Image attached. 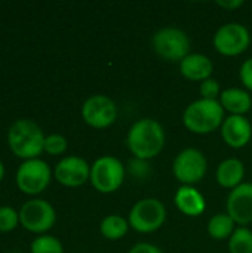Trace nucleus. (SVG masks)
Instances as JSON below:
<instances>
[{
  "label": "nucleus",
  "instance_id": "obj_1",
  "mask_svg": "<svg viewBox=\"0 0 252 253\" xmlns=\"http://www.w3.org/2000/svg\"><path fill=\"white\" fill-rule=\"evenodd\" d=\"M166 142L163 126L151 119L144 117L132 123L126 133V147L135 159L151 160L157 157Z\"/></svg>",
  "mask_w": 252,
  "mask_h": 253
},
{
  "label": "nucleus",
  "instance_id": "obj_2",
  "mask_svg": "<svg viewBox=\"0 0 252 253\" xmlns=\"http://www.w3.org/2000/svg\"><path fill=\"white\" fill-rule=\"evenodd\" d=\"M45 138L42 127L28 119L13 122L7 130V144L10 151L24 162L39 159L43 153Z\"/></svg>",
  "mask_w": 252,
  "mask_h": 253
},
{
  "label": "nucleus",
  "instance_id": "obj_3",
  "mask_svg": "<svg viewBox=\"0 0 252 253\" xmlns=\"http://www.w3.org/2000/svg\"><path fill=\"white\" fill-rule=\"evenodd\" d=\"M226 119V111L220 101L196 99L189 104L183 113V125L187 130L196 135H209L221 127Z\"/></svg>",
  "mask_w": 252,
  "mask_h": 253
},
{
  "label": "nucleus",
  "instance_id": "obj_4",
  "mask_svg": "<svg viewBox=\"0 0 252 253\" xmlns=\"http://www.w3.org/2000/svg\"><path fill=\"white\" fill-rule=\"evenodd\" d=\"M190 37L177 27H163L151 36V47L157 56L169 62H181L190 53Z\"/></svg>",
  "mask_w": 252,
  "mask_h": 253
},
{
  "label": "nucleus",
  "instance_id": "obj_5",
  "mask_svg": "<svg viewBox=\"0 0 252 253\" xmlns=\"http://www.w3.org/2000/svg\"><path fill=\"white\" fill-rule=\"evenodd\" d=\"M126 169L114 156H101L91 165V184L101 194L116 193L125 182Z\"/></svg>",
  "mask_w": 252,
  "mask_h": 253
},
{
  "label": "nucleus",
  "instance_id": "obj_6",
  "mask_svg": "<svg viewBox=\"0 0 252 253\" xmlns=\"http://www.w3.org/2000/svg\"><path fill=\"white\" fill-rule=\"evenodd\" d=\"M166 221L165 205L154 197L138 200L129 211L128 222L132 230L141 234H150L162 228Z\"/></svg>",
  "mask_w": 252,
  "mask_h": 253
},
{
  "label": "nucleus",
  "instance_id": "obj_7",
  "mask_svg": "<svg viewBox=\"0 0 252 253\" xmlns=\"http://www.w3.org/2000/svg\"><path fill=\"white\" fill-rule=\"evenodd\" d=\"M208 172V160L205 154L195 147L181 150L172 162V175L183 185L195 187Z\"/></svg>",
  "mask_w": 252,
  "mask_h": 253
},
{
  "label": "nucleus",
  "instance_id": "obj_8",
  "mask_svg": "<svg viewBox=\"0 0 252 253\" xmlns=\"http://www.w3.org/2000/svg\"><path fill=\"white\" fill-rule=\"evenodd\" d=\"M52 179V170L49 165L42 159H31L22 162L16 170V187L27 196H37L43 193Z\"/></svg>",
  "mask_w": 252,
  "mask_h": 253
},
{
  "label": "nucleus",
  "instance_id": "obj_9",
  "mask_svg": "<svg viewBox=\"0 0 252 253\" xmlns=\"http://www.w3.org/2000/svg\"><path fill=\"white\" fill-rule=\"evenodd\" d=\"M212 44L215 50L223 56H239L248 50L251 44V33L244 24L229 22L215 31Z\"/></svg>",
  "mask_w": 252,
  "mask_h": 253
},
{
  "label": "nucleus",
  "instance_id": "obj_10",
  "mask_svg": "<svg viewBox=\"0 0 252 253\" xmlns=\"http://www.w3.org/2000/svg\"><path fill=\"white\" fill-rule=\"evenodd\" d=\"M56 222V212L53 206L43 199H33L19 209V224L30 233L45 234Z\"/></svg>",
  "mask_w": 252,
  "mask_h": 253
},
{
  "label": "nucleus",
  "instance_id": "obj_11",
  "mask_svg": "<svg viewBox=\"0 0 252 253\" xmlns=\"http://www.w3.org/2000/svg\"><path fill=\"white\" fill-rule=\"evenodd\" d=\"M117 105L107 95H92L82 105V119L94 129L110 127L117 120Z\"/></svg>",
  "mask_w": 252,
  "mask_h": 253
},
{
  "label": "nucleus",
  "instance_id": "obj_12",
  "mask_svg": "<svg viewBox=\"0 0 252 253\" xmlns=\"http://www.w3.org/2000/svg\"><path fill=\"white\" fill-rule=\"evenodd\" d=\"M53 175L61 185L76 188L89 181L91 165L82 157L67 156L56 163Z\"/></svg>",
  "mask_w": 252,
  "mask_h": 253
},
{
  "label": "nucleus",
  "instance_id": "obj_13",
  "mask_svg": "<svg viewBox=\"0 0 252 253\" xmlns=\"http://www.w3.org/2000/svg\"><path fill=\"white\" fill-rule=\"evenodd\" d=\"M227 213L239 227L252 222V182H244L227 196Z\"/></svg>",
  "mask_w": 252,
  "mask_h": 253
},
{
  "label": "nucleus",
  "instance_id": "obj_14",
  "mask_svg": "<svg viewBox=\"0 0 252 253\" xmlns=\"http://www.w3.org/2000/svg\"><path fill=\"white\" fill-rule=\"evenodd\" d=\"M224 144L233 150H241L251 142L252 125L245 116H227L220 127Z\"/></svg>",
  "mask_w": 252,
  "mask_h": 253
},
{
  "label": "nucleus",
  "instance_id": "obj_15",
  "mask_svg": "<svg viewBox=\"0 0 252 253\" xmlns=\"http://www.w3.org/2000/svg\"><path fill=\"white\" fill-rule=\"evenodd\" d=\"M180 73L184 79L190 82L202 83L206 79H211L214 73V62L208 55L199 52H190L180 62Z\"/></svg>",
  "mask_w": 252,
  "mask_h": 253
},
{
  "label": "nucleus",
  "instance_id": "obj_16",
  "mask_svg": "<svg viewBox=\"0 0 252 253\" xmlns=\"http://www.w3.org/2000/svg\"><path fill=\"white\" fill-rule=\"evenodd\" d=\"M174 203L183 215L190 218L201 216L206 209L203 194L192 185H181L174 196Z\"/></svg>",
  "mask_w": 252,
  "mask_h": 253
},
{
  "label": "nucleus",
  "instance_id": "obj_17",
  "mask_svg": "<svg viewBox=\"0 0 252 253\" xmlns=\"http://www.w3.org/2000/svg\"><path fill=\"white\" fill-rule=\"evenodd\" d=\"M220 104L230 116H245L252 108V95L242 87L224 89L220 95Z\"/></svg>",
  "mask_w": 252,
  "mask_h": 253
},
{
  "label": "nucleus",
  "instance_id": "obj_18",
  "mask_svg": "<svg viewBox=\"0 0 252 253\" xmlns=\"http://www.w3.org/2000/svg\"><path fill=\"white\" fill-rule=\"evenodd\" d=\"M244 178H245V166L236 157H229L217 166L215 179L218 185L226 190L230 191L235 190L236 187L244 184Z\"/></svg>",
  "mask_w": 252,
  "mask_h": 253
},
{
  "label": "nucleus",
  "instance_id": "obj_19",
  "mask_svg": "<svg viewBox=\"0 0 252 253\" xmlns=\"http://www.w3.org/2000/svg\"><path fill=\"white\" fill-rule=\"evenodd\" d=\"M235 230H236V222L230 218V215L227 212L217 213V215L211 216L206 224L208 236L217 242L229 240L232 237V234L235 233Z\"/></svg>",
  "mask_w": 252,
  "mask_h": 253
},
{
  "label": "nucleus",
  "instance_id": "obj_20",
  "mask_svg": "<svg viewBox=\"0 0 252 253\" xmlns=\"http://www.w3.org/2000/svg\"><path fill=\"white\" fill-rule=\"evenodd\" d=\"M129 222L120 215H108L100 224V233L104 239L110 242L122 240L129 231Z\"/></svg>",
  "mask_w": 252,
  "mask_h": 253
},
{
  "label": "nucleus",
  "instance_id": "obj_21",
  "mask_svg": "<svg viewBox=\"0 0 252 253\" xmlns=\"http://www.w3.org/2000/svg\"><path fill=\"white\" fill-rule=\"evenodd\" d=\"M230 253H252V231L248 227H238L229 239Z\"/></svg>",
  "mask_w": 252,
  "mask_h": 253
},
{
  "label": "nucleus",
  "instance_id": "obj_22",
  "mask_svg": "<svg viewBox=\"0 0 252 253\" xmlns=\"http://www.w3.org/2000/svg\"><path fill=\"white\" fill-rule=\"evenodd\" d=\"M31 253H64L62 243L49 234H43L36 237L31 242Z\"/></svg>",
  "mask_w": 252,
  "mask_h": 253
},
{
  "label": "nucleus",
  "instance_id": "obj_23",
  "mask_svg": "<svg viewBox=\"0 0 252 253\" xmlns=\"http://www.w3.org/2000/svg\"><path fill=\"white\" fill-rule=\"evenodd\" d=\"M67 147H68V142L62 135L50 133L45 138L43 151L48 153L49 156H61L67 151Z\"/></svg>",
  "mask_w": 252,
  "mask_h": 253
},
{
  "label": "nucleus",
  "instance_id": "obj_24",
  "mask_svg": "<svg viewBox=\"0 0 252 253\" xmlns=\"http://www.w3.org/2000/svg\"><path fill=\"white\" fill-rule=\"evenodd\" d=\"M19 224V212L10 206L0 208V233H10Z\"/></svg>",
  "mask_w": 252,
  "mask_h": 253
},
{
  "label": "nucleus",
  "instance_id": "obj_25",
  "mask_svg": "<svg viewBox=\"0 0 252 253\" xmlns=\"http://www.w3.org/2000/svg\"><path fill=\"white\" fill-rule=\"evenodd\" d=\"M221 87L218 80L215 79H206L202 83H199V93L202 99H211V101H218L221 95Z\"/></svg>",
  "mask_w": 252,
  "mask_h": 253
},
{
  "label": "nucleus",
  "instance_id": "obj_26",
  "mask_svg": "<svg viewBox=\"0 0 252 253\" xmlns=\"http://www.w3.org/2000/svg\"><path fill=\"white\" fill-rule=\"evenodd\" d=\"M129 172L135 178H140V179L147 178L149 173H150V165L146 160H140V159L134 157V160L129 162Z\"/></svg>",
  "mask_w": 252,
  "mask_h": 253
},
{
  "label": "nucleus",
  "instance_id": "obj_27",
  "mask_svg": "<svg viewBox=\"0 0 252 253\" xmlns=\"http://www.w3.org/2000/svg\"><path fill=\"white\" fill-rule=\"evenodd\" d=\"M239 79L244 87L248 92H252V56L242 62L241 70H239Z\"/></svg>",
  "mask_w": 252,
  "mask_h": 253
},
{
  "label": "nucleus",
  "instance_id": "obj_28",
  "mask_svg": "<svg viewBox=\"0 0 252 253\" xmlns=\"http://www.w3.org/2000/svg\"><path fill=\"white\" fill-rule=\"evenodd\" d=\"M128 253H163L162 249H159L156 245L149 243V242H140L137 245H134Z\"/></svg>",
  "mask_w": 252,
  "mask_h": 253
},
{
  "label": "nucleus",
  "instance_id": "obj_29",
  "mask_svg": "<svg viewBox=\"0 0 252 253\" xmlns=\"http://www.w3.org/2000/svg\"><path fill=\"white\" fill-rule=\"evenodd\" d=\"M244 0H218L217 1V4L220 6V7H223V9H226V10H235V9H239L241 6H244Z\"/></svg>",
  "mask_w": 252,
  "mask_h": 253
},
{
  "label": "nucleus",
  "instance_id": "obj_30",
  "mask_svg": "<svg viewBox=\"0 0 252 253\" xmlns=\"http://www.w3.org/2000/svg\"><path fill=\"white\" fill-rule=\"evenodd\" d=\"M3 178H4V166H3V163L0 162V182H1Z\"/></svg>",
  "mask_w": 252,
  "mask_h": 253
}]
</instances>
